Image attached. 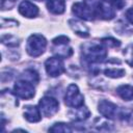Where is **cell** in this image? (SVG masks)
Here are the masks:
<instances>
[{
    "label": "cell",
    "mask_w": 133,
    "mask_h": 133,
    "mask_svg": "<svg viewBox=\"0 0 133 133\" xmlns=\"http://www.w3.org/2000/svg\"><path fill=\"white\" fill-rule=\"evenodd\" d=\"M14 94L21 99L29 100L34 97L35 90H34L32 83H30L26 80L20 79L19 81L16 82V84L14 86Z\"/></svg>",
    "instance_id": "3"
},
{
    "label": "cell",
    "mask_w": 133,
    "mask_h": 133,
    "mask_svg": "<svg viewBox=\"0 0 133 133\" xmlns=\"http://www.w3.org/2000/svg\"><path fill=\"white\" fill-rule=\"evenodd\" d=\"M47 47L46 38L41 34H32L27 39L26 51L32 57H37L42 55Z\"/></svg>",
    "instance_id": "1"
},
{
    "label": "cell",
    "mask_w": 133,
    "mask_h": 133,
    "mask_svg": "<svg viewBox=\"0 0 133 133\" xmlns=\"http://www.w3.org/2000/svg\"><path fill=\"white\" fill-rule=\"evenodd\" d=\"M35 1H43V0H35Z\"/></svg>",
    "instance_id": "25"
},
{
    "label": "cell",
    "mask_w": 133,
    "mask_h": 133,
    "mask_svg": "<svg viewBox=\"0 0 133 133\" xmlns=\"http://www.w3.org/2000/svg\"><path fill=\"white\" fill-rule=\"evenodd\" d=\"M104 1H106L111 6L117 8V9H121V8H123L125 6V1L124 0H104Z\"/></svg>",
    "instance_id": "22"
},
{
    "label": "cell",
    "mask_w": 133,
    "mask_h": 133,
    "mask_svg": "<svg viewBox=\"0 0 133 133\" xmlns=\"http://www.w3.org/2000/svg\"><path fill=\"white\" fill-rule=\"evenodd\" d=\"M128 63L133 66V46H132V50H131V52H130V56H129V58H128Z\"/></svg>",
    "instance_id": "24"
},
{
    "label": "cell",
    "mask_w": 133,
    "mask_h": 133,
    "mask_svg": "<svg viewBox=\"0 0 133 133\" xmlns=\"http://www.w3.org/2000/svg\"><path fill=\"white\" fill-rule=\"evenodd\" d=\"M64 103L69 107H80L84 103V97L76 84H70L64 96Z\"/></svg>",
    "instance_id": "2"
},
{
    "label": "cell",
    "mask_w": 133,
    "mask_h": 133,
    "mask_svg": "<svg viewBox=\"0 0 133 133\" xmlns=\"http://www.w3.org/2000/svg\"><path fill=\"white\" fill-rule=\"evenodd\" d=\"M38 107H39L41 113L44 116L51 117L58 111L59 103L56 99H54L52 97H44L43 99L39 100Z\"/></svg>",
    "instance_id": "5"
},
{
    "label": "cell",
    "mask_w": 133,
    "mask_h": 133,
    "mask_svg": "<svg viewBox=\"0 0 133 133\" xmlns=\"http://www.w3.org/2000/svg\"><path fill=\"white\" fill-rule=\"evenodd\" d=\"M69 23H70L72 29H73V30L75 31V33H77L78 35H80V36H82V37H87V36L89 35L88 29H87V27H86L84 24L80 23L79 21H75V20H71Z\"/></svg>",
    "instance_id": "14"
},
{
    "label": "cell",
    "mask_w": 133,
    "mask_h": 133,
    "mask_svg": "<svg viewBox=\"0 0 133 133\" xmlns=\"http://www.w3.org/2000/svg\"><path fill=\"white\" fill-rule=\"evenodd\" d=\"M72 11L75 16H77L78 18L85 20V21H91L94 19V17H96L94 10L90 7H88L84 2L83 3H81V2L75 3L73 5Z\"/></svg>",
    "instance_id": "7"
},
{
    "label": "cell",
    "mask_w": 133,
    "mask_h": 133,
    "mask_svg": "<svg viewBox=\"0 0 133 133\" xmlns=\"http://www.w3.org/2000/svg\"><path fill=\"white\" fill-rule=\"evenodd\" d=\"M24 117L30 123H37L42 118V113L39 108L35 106H26L24 111Z\"/></svg>",
    "instance_id": "12"
},
{
    "label": "cell",
    "mask_w": 133,
    "mask_h": 133,
    "mask_svg": "<svg viewBox=\"0 0 133 133\" xmlns=\"http://www.w3.org/2000/svg\"><path fill=\"white\" fill-rule=\"evenodd\" d=\"M107 56L106 49L101 45H94L84 54V59L88 63H98L105 60Z\"/></svg>",
    "instance_id": "4"
},
{
    "label": "cell",
    "mask_w": 133,
    "mask_h": 133,
    "mask_svg": "<svg viewBox=\"0 0 133 133\" xmlns=\"http://www.w3.org/2000/svg\"><path fill=\"white\" fill-rule=\"evenodd\" d=\"M104 74L107 77H110V78H121V77H123L125 75V70H123V69H115V68L106 69L104 71Z\"/></svg>",
    "instance_id": "18"
},
{
    "label": "cell",
    "mask_w": 133,
    "mask_h": 133,
    "mask_svg": "<svg viewBox=\"0 0 133 133\" xmlns=\"http://www.w3.org/2000/svg\"><path fill=\"white\" fill-rule=\"evenodd\" d=\"M53 45L54 46H58V45H68L70 42V38L65 35H59L57 37H55L53 41Z\"/></svg>",
    "instance_id": "21"
},
{
    "label": "cell",
    "mask_w": 133,
    "mask_h": 133,
    "mask_svg": "<svg viewBox=\"0 0 133 133\" xmlns=\"http://www.w3.org/2000/svg\"><path fill=\"white\" fill-rule=\"evenodd\" d=\"M99 112L106 118L113 119L117 116L118 109H117V106L112 102L107 100H102L99 103Z\"/></svg>",
    "instance_id": "8"
},
{
    "label": "cell",
    "mask_w": 133,
    "mask_h": 133,
    "mask_svg": "<svg viewBox=\"0 0 133 133\" xmlns=\"http://www.w3.org/2000/svg\"><path fill=\"white\" fill-rule=\"evenodd\" d=\"M116 92L122 99H124L126 101L133 100V87L128 85V84H124V85L118 86L116 88Z\"/></svg>",
    "instance_id": "15"
},
{
    "label": "cell",
    "mask_w": 133,
    "mask_h": 133,
    "mask_svg": "<svg viewBox=\"0 0 133 133\" xmlns=\"http://www.w3.org/2000/svg\"><path fill=\"white\" fill-rule=\"evenodd\" d=\"M102 44L105 45V46H107V47H110V48H116V47H119L121 46V42H118L117 39L112 38V37L102 38Z\"/></svg>",
    "instance_id": "20"
},
{
    "label": "cell",
    "mask_w": 133,
    "mask_h": 133,
    "mask_svg": "<svg viewBox=\"0 0 133 133\" xmlns=\"http://www.w3.org/2000/svg\"><path fill=\"white\" fill-rule=\"evenodd\" d=\"M126 17H127L128 21L131 24H133V8H130V9H128L126 11Z\"/></svg>",
    "instance_id": "23"
},
{
    "label": "cell",
    "mask_w": 133,
    "mask_h": 133,
    "mask_svg": "<svg viewBox=\"0 0 133 133\" xmlns=\"http://www.w3.org/2000/svg\"><path fill=\"white\" fill-rule=\"evenodd\" d=\"M69 115H70V118L72 121L81 122V121H85L86 118L89 117L90 111L88 110V108H86V107H84L82 105L80 107H76L73 110H71L69 112Z\"/></svg>",
    "instance_id": "11"
},
{
    "label": "cell",
    "mask_w": 133,
    "mask_h": 133,
    "mask_svg": "<svg viewBox=\"0 0 133 133\" xmlns=\"http://www.w3.org/2000/svg\"><path fill=\"white\" fill-rule=\"evenodd\" d=\"M50 132H72V128L64 123H56L50 129Z\"/></svg>",
    "instance_id": "19"
},
{
    "label": "cell",
    "mask_w": 133,
    "mask_h": 133,
    "mask_svg": "<svg viewBox=\"0 0 133 133\" xmlns=\"http://www.w3.org/2000/svg\"><path fill=\"white\" fill-rule=\"evenodd\" d=\"M47 7L52 14L61 15L65 9V2L64 0H48Z\"/></svg>",
    "instance_id": "13"
},
{
    "label": "cell",
    "mask_w": 133,
    "mask_h": 133,
    "mask_svg": "<svg viewBox=\"0 0 133 133\" xmlns=\"http://www.w3.org/2000/svg\"><path fill=\"white\" fill-rule=\"evenodd\" d=\"M114 15H115V12H114L113 8H111V5L104 0L99 4V6L95 10V16L99 17L103 20H111V19H113Z\"/></svg>",
    "instance_id": "9"
},
{
    "label": "cell",
    "mask_w": 133,
    "mask_h": 133,
    "mask_svg": "<svg viewBox=\"0 0 133 133\" xmlns=\"http://www.w3.org/2000/svg\"><path fill=\"white\" fill-rule=\"evenodd\" d=\"M45 68L49 76L57 77L64 72V64L60 57H51L48 58L45 62Z\"/></svg>",
    "instance_id": "6"
},
{
    "label": "cell",
    "mask_w": 133,
    "mask_h": 133,
    "mask_svg": "<svg viewBox=\"0 0 133 133\" xmlns=\"http://www.w3.org/2000/svg\"><path fill=\"white\" fill-rule=\"evenodd\" d=\"M20 79H23V80H26L30 83H34L36 84L38 82V75L35 71L33 70H26L21 76H20Z\"/></svg>",
    "instance_id": "17"
},
{
    "label": "cell",
    "mask_w": 133,
    "mask_h": 133,
    "mask_svg": "<svg viewBox=\"0 0 133 133\" xmlns=\"http://www.w3.org/2000/svg\"><path fill=\"white\" fill-rule=\"evenodd\" d=\"M19 12L26 18H34L38 14V8L33 3L25 0L19 5Z\"/></svg>",
    "instance_id": "10"
},
{
    "label": "cell",
    "mask_w": 133,
    "mask_h": 133,
    "mask_svg": "<svg viewBox=\"0 0 133 133\" xmlns=\"http://www.w3.org/2000/svg\"><path fill=\"white\" fill-rule=\"evenodd\" d=\"M11 1H15V0H11Z\"/></svg>",
    "instance_id": "26"
},
{
    "label": "cell",
    "mask_w": 133,
    "mask_h": 133,
    "mask_svg": "<svg viewBox=\"0 0 133 133\" xmlns=\"http://www.w3.org/2000/svg\"><path fill=\"white\" fill-rule=\"evenodd\" d=\"M53 52L60 58H62V57L66 58L73 54L72 48L68 47V45H58V46H56V50H54Z\"/></svg>",
    "instance_id": "16"
}]
</instances>
